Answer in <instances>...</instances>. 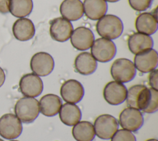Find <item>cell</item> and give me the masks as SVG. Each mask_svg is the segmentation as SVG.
<instances>
[{
    "label": "cell",
    "mask_w": 158,
    "mask_h": 141,
    "mask_svg": "<svg viewBox=\"0 0 158 141\" xmlns=\"http://www.w3.org/2000/svg\"><path fill=\"white\" fill-rule=\"evenodd\" d=\"M153 0H128L130 6L132 9L137 11H143L152 4Z\"/></svg>",
    "instance_id": "4316f807"
},
{
    "label": "cell",
    "mask_w": 158,
    "mask_h": 141,
    "mask_svg": "<svg viewBox=\"0 0 158 141\" xmlns=\"http://www.w3.org/2000/svg\"><path fill=\"white\" fill-rule=\"evenodd\" d=\"M0 141H4V140H2V139H0Z\"/></svg>",
    "instance_id": "d6a6232c"
},
{
    "label": "cell",
    "mask_w": 158,
    "mask_h": 141,
    "mask_svg": "<svg viewBox=\"0 0 158 141\" xmlns=\"http://www.w3.org/2000/svg\"><path fill=\"white\" fill-rule=\"evenodd\" d=\"M126 100L128 106L146 113H153L158 109V91L143 85L131 87Z\"/></svg>",
    "instance_id": "6da1fadb"
},
{
    "label": "cell",
    "mask_w": 158,
    "mask_h": 141,
    "mask_svg": "<svg viewBox=\"0 0 158 141\" xmlns=\"http://www.w3.org/2000/svg\"><path fill=\"white\" fill-rule=\"evenodd\" d=\"M93 126L95 134L99 138L108 140L118 130V123L114 116L106 114L99 116L95 119Z\"/></svg>",
    "instance_id": "8992f818"
},
{
    "label": "cell",
    "mask_w": 158,
    "mask_h": 141,
    "mask_svg": "<svg viewBox=\"0 0 158 141\" xmlns=\"http://www.w3.org/2000/svg\"><path fill=\"white\" fill-rule=\"evenodd\" d=\"M158 62L157 51L154 49H149L136 54L134 58V66L139 72L148 73L154 70Z\"/></svg>",
    "instance_id": "5bb4252c"
},
{
    "label": "cell",
    "mask_w": 158,
    "mask_h": 141,
    "mask_svg": "<svg viewBox=\"0 0 158 141\" xmlns=\"http://www.w3.org/2000/svg\"><path fill=\"white\" fill-rule=\"evenodd\" d=\"M10 141H18V140H10Z\"/></svg>",
    "instance_id": "836d02e7"
},
{
    "label": "cell",
    "mask_w": 158,
    "mask_h": 141,
    "mask_svg": "<svg viewBox=\"0 0 158 141\" xmlns=\"http://www.w3.org/2000/svg\"><path fill=\"white\" fill-rule=\"evenodd\" d=\"M59 113L62 122L69 126L75 125L81 118V113L79 107L73 103L64 104L61 106Z\"/></svg>",
    "instance_id": "603a6c76"
},
{
    "label": "cell",
    "mask_w": 158,
    "mask_h": 141,
    "mask_svg": "<svg viewBox=\"0 0 158 141\" xmlns=\"http://www.w3.org/2000/svg\"><path fill=\"white\" fill-rule=\"evenodd\" d=\"M91 53L93 58L101 62L111 61L116 54V46L110 40L104 38L96 39L91 46Z\"/></svg>",
    "instance_id": "5b68a950"
},
{
    "label": "cell",
    "mask_w": 158,
    "mask_h": 141,
    "mask_svg": "<svg viewBox=\"0 0 158 141\" xmlns=\"http://www.w3.org/2000/svg\"><path fill=\"white\" fill-rule=\"evenodd\" d=\"M10 0H0V13L5 14L9 12Z\"/></svg>",
    "instance_id": "f1b7e54d"
},
{
    "label": "cell",
    "mask_w": 158,
    "mask_h": 141,
    "mask_svg": "<svg viewBox=\"0 0 158 141\" xmlns=\"http://www.w3.org/2000/svg\"><path fill=\"white\" fill-rule=\"evenodd\" d=\"M105 1H107V2H117L120 0H104Z\"/></svg>",
    "instance_id": "4dcf8cb0"
},
{
    "label": "cell",
    "mask_w": 158,
    "mask_h": 141,
    "mask_svg": "<svg viewBox=\"0 0 158 141\" xmlns=\"http://www.w3.org/2000/svg\"><path fill=\"white\" fill-rule=\"evenodd\" d=\"M12 32L14 37L20 41L31 39L35 33V28L32 21L27 18H20L13 24Z\"/></svg>",
    "instance_id": "2e32d148"
},
{
    "label": "cell",
    "mask_w": 158,
    "mask_h": 141,
    "mask_svg": "<svg viewBox=\"0 0 158 141\" xmlns=\"http://www.w3.org/2000/svg\"><path fill=\"white\" fill-rule=\"evenodd\" d=\"M73 32V26L71 22L63 18L57 17L50 22L49 33L51 38L59 42L68 40Z\"/></svg>",
    "instance_id": "8fae6325"
},
{
    "label": "cell",
    "mask_w": 158,
    "mask_h": 141,
    "mask_svg": "<svg viewBox=\"0 0 158 141\" xmlns=\"http://www.w3.org/2000/svg\"><path fill=\"white\" fill-rule=\"evenodd\" d=\"M74 66L76 71L81 75L93 74L97 68V62L88 52H82L75 58Z\"/></svg>",
    "instance_id": "ffe728a7"
},
{
    "label": "cell",
    "mask_w": 158,
    "mask_h": 141,
    "mask_svg": "<svg viewBox=\"0 0 158 141\" xmlns=\"http://www.w3.org/2000/svg\"><path fill=\"white\" fill-rule=\"evenodd\" d=\"M21 93L28 97L38 96L43 92V83L41 78L34 73L23 75L19 82Z\"/></svg>",
    "instance_id": "30bf717a"
},
{
    "label": "cell",
    "mask_w": 158,
    "mask_h": 141,
    "mask_svg": "<svg viewBox=\"0 0 158 141\" xmlns=\"http://www.w3.org/2000/svg\"><path fill=\"white\" fill-rule=\"evenodd\" d=\"M157 78H158V70L154 69L151 71L149 75V83L152 88L157 90Z\"/></svg>",
    "instance_id": "83f0119b"
},
{
    "label": "cell",
    "mask_w": 158,
    "mask_h": 141,
    "mask_svg": "<svg viewBox=\"0 0 158 141\" xmlns=\"http://www.w3.org/2000/svg\"><path fill=\"white\" fill-rule=\"evenodd\" d=\"M61 106V99L54 94L44 95L41 97L39 103L40 112L48 117L54 116L59 113Z\"/></svg>",
    "instance_id": "d6986e66"
},
{
    "label": "cell",
    "mask_w": 158,
    "mask_h": 141,
    "mask_svg": "<svg viewBox=\"0 0 158 141\" xmlns=\"http://www.w3.org/2000/svg\"><path fill=\"white\" fill-rule=\"evenodd\" d=\"M127 89L122 83L111 81L107 83L103 90L105 100L111 105H118L122 103L127 98Z\"/></svg>",
    "instance_id": "4fadbf2b"
},
{
    "label": "cell",
    "mask_w": 158,
    "mask_h": 141,
    "mask_svg": "<svg viewBox=\"0 0 158 141\" xmlns=\"http://www.w3.org/2000/svg\"><path fill=\"white\" fill-rule=\"evenodd\" d=\"M135 27L138 32L147 35L154 34L157 29V19L149 12L140 14L135 21Z\"/></svg>",
    "instance_id": "44dd1931"
},
{
    "label": "cell",
    "mask_w": 158,
    "mask_h": 141,
    "mask_svg": "<svg viewBox=\"0 0 158 141\" xmlns=\"http://www.w3.org/2000/svg\"><path fill=\"white\" fill-rule=\"evenodd\" d=\"M111 141H136L134 134L128 130L119 129L111 138Z\"/></svg>",
    "instance_id": "484cf974"
},
{
    "label": "cell",
    "mask_w": 158,
    "mask_h": 141,
    "mask_svg": "<svg viewBox=\"0 0 158 141\" xmlns=\"http://www.w3.org/2000/svg\"><path fill=\"white\" fill-rule=\"evenodd\" d=\"M153 45V40L149 35L139 32L133 33L128 40V48L135 54L151 49Z\"/></svg>",
    "instance_id": "ac0fdd59"
},
{
    "label": "cell",
    "mask_w": 158,
    "mask_h": 141,
    "mask_svg": "<svg viewBox=\"0 0 158 141\" xmlns=\"http://www.w3.org/2000/svg\"><path fill=\"white\" fill-rule=\"evenodd\" d=\"M112 78L117 82L126 83L133 79L136 75V68L130 60L126 58L117 59L110 67Z\"/></svg>",
    "instance_id": "277c9868"
},
{
    "label": "cell",
    "mask_w": 158,
    "mask_h": 141,
    "mask_svg": "<svg viewBox=\"0 0 158 141\" xmlns=\"http://www.w3.org/2000/svg\"><path fill=\"white\" fill-rule=\"evenodd\" d=\"M123 25L121 19L112 14L104 15L96 24L98 33L102 38L114 40L122 33Z\"/></svg>",
    "instance_id": "7a4b0ae2"
},
{
    "label": "cell",
    "mask_w": 158,
    "mask_h": 141,
    "mask_svg": "<svg viewBox=\"0 0 158 141\" xmlns=\"http://www.w3.org/2000/svg\"><path fill=\"white\" fill-rule=\"evenodd\" d=\"M83 6L85 15L93 20L101 19L107 10V4L104 0H84Z\"/></svg>",
    "instance_id": "7402d4cb"
},
{
    "label": "cell",
    "mask_w": 158,
    "mask_h": 141,
    "mask_svg": "<svg viewBox=\"0 0 158 141\" xmlns=\"http://www.w3.org/2000/svg\"><path fill=\"white\" fill-rule=\"evenodd\" d=\"M22 125L19 119L11 113L5 114L0 118V135L6 139H14L21 134Z\"/></svg>",
    "instance_id": "52a82bcc"
},
{
    "label": "cell",
    "mask_w": 158,
    "mask_h": 141,
    "mask_svg": "<svg viewBox=\"0 0 158 141\" xmlns=\"http://www.w3.org/2000/svg\"><path fill=\"white\" fill-rule=\"evenodd\" d=\"M146 141H157V139H148Z\"/></svg>",
    "instance_id": "1f68e13d"
},
{
    "label": "cell",
    "mask_w": 158,
    "mask_h": 141,
    "mask_svg": "<svg viewBox=\"0 0 158 141\" xmlns=\"http://www.w3.org/2000/svg\"><path fill=\"white\" fill-rule=\"evenodd\" d=\"M5 80V74L1 67H0V87L3 85Z\"/></svg>",
    "instance_id": "f546056e"
},
{
    "label": "cell",
    "mask_w": 158,
    "mask_h": 141,
    "mask_svg": "<svg viewBox=\"0 0 158 141\" xmlns=\"http://www.w3.org/2000/svg\"><path fill=\"white\" fill-rule=\"evenodd\" d=\"M15 116L23 123L33 122L40 113L39 102L32 97L25 96L19 99L14 108Z\"/></svg>",
    "instance_id": "3957f363"
},
{
    "label": "cell",
    "mask_w": 158,
    "mask_h": 141,
    "mask_svg": "<svg viewBox=\"0 0 158 141\" xmlns=\"http://www.w3.org/2000/svg\"><path fill=\"white\" fill-rule=\"evenodd\" d=\"M30 67L35 74L44 77L53 70L54 61L49 53L38 52L32 56L30 61Z\"/></svg>",
    "instance_id": "ba28073f"
},
{
    "label": "cell",
    "mask_w": 158,
    "mask_h": 141,
    "mask_svg": "<svg viewBox=\"0 0 158 141\" xmlns=\"http://www.w3.org/2000/svg\"><path fill=\"white\" fill-rule=\"evenodd\" d=\"M32 9V0H10L9 12L16 17H25L31 12Z\"/></svg>",
    "instance_id": "d4e9b609"
},
{
    "label": "cell",
    "mask_w": 158,
    "mask_h": 141,
    "mask_svg": "<svg viewBox=\"0 0 158 141\" xmlns=\"http://www.w3.org/2000/svg\"><path fill=\"white\" fill-rule=\"evenodd\" d=\"M144 119L140 110L133 108H125L120 114L119 123L125 130L136 132L143 124Z\"/></svg>",
    "instance_id": "9c48e42d"
},
{
    "label": "cell",
    "mask_w": 158,
    "mask_h": 141,
    "mask_svg": "<svg viewBox=\"0 0 158 141\" xmlns=\"http://www.w3.org/2000/svg\"><path fill=\"white\" fill-rule=\"evenodd\" d=\"M59 9L62 17L69 21L80 19L84 13L83 3L80 0H64Z\"/></svg>",
    "instance_id": "e0dca14e"
},
{
    "label": "cell",
    "mask_w": 158,
    "mask_h": 141,
    "mask_svg": "<svg viewBox=\"0 0 158 141\" xmlns=\"http://www.w3.org/2000/svg\"><path fill=\"white\" fill-rule=\"evenodd\" d=\"M84 88L81 83L74 79L68 80L60 87V95L62 99L69 103H77L84 96Z\"/></svg>",
    "instance_id": "7c38bea8"
},
{
    "label": "cell",
    "mask_w": 158,
    "mask_h": 141,
    "mask_svg": "<svg viewBox=\"0 0 158 141\" xmlns=\"http://www.w3.org/2000/svg\"><path fill=\"white\" fill-rule=\"evenodd\" d=\"M94 36L93 32L85 27L75 28L70 36L72 46L77 49L84 51L88 49L94 42Z\"/></svg>",
    "instance_id": "9a60e30c"
},
{
    "label": "cell",
    "mask_w": 158,
    "mask_h": 141,
    "mask_svg": "<svg viewBox=\"0 0 158 141\" xmlns=\"http://www.w3.org/2000/svg\"><path fill=\"white\" fill-rule=\"evenodd\" d=\"M72 135L77 141H92L95 137L94 126L88 121L78 122L73 127Z\"/></svg>",
    "instance_id": "cb8c5ba5"
}]
</instances>
